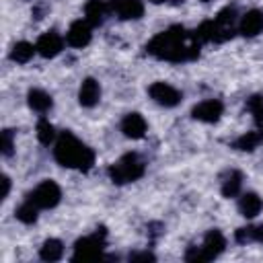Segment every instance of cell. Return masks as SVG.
Wrapping results in <instances>:
<instances>
[{
  "instance_id": "6da1fadb",
  "label": "cell",
  "mask_w": 263,
  "mask_h": 263,
  "mask_svg": "<svg viewBox=\"0 0 263 263\" xmlns=\"http://www.w3.org/2000/svg\"><path fill=\"white\" fill-rule=\"evenodd\" d=\"M148 53L168 60V62H185L199 55V41L189 35L183 27H171L162 33H158L148 45Z\"/></svg>"
},
{
  "instance_id": "7a4b0ae2",
  "label": "cell",
  "mask_w": 263,
  "mask_h": 263,
  "mask_svg": "<svg viewBox=\"0 0 263 263\" xmlns=\"http://www.w3.org/2000/svg\"><path fill=\"white\" fill-rule=\"evenodd\" d=\"M53 158L62 166L78 168V171H88L95 164V152L86 144H82L72 132H62L58 136Z\"/></svg>"
},
{
  "instance_id": "3957f363",
  "label": "cell",
  "mask_w": 263,
  "mask_h": 263,
  "mask_svg": "<svg viewBox=\"0 0 263 263\" xmlns=\"http://www.w3.org/2000/svg\"><path fill=\"white\" fill-rule=\"evenodd\" d=\"M142 175H144V162L138 158V154H132V152L123 154L117 162H113L109 166V177L117 185L138 181Z\"/></svg>"
},
{
  "instance_id": "277c9868",
  "label": "cell",
  "mask_w": 263,
  "mask_h": 263,
  "mask_svg": "<svg viewBox=\"0 0 263 263\" xmlns=\"http://www.w3.org/2000/svg\"><path fill=\"white\" fill-rule=\"evenodd\" d=\"M226 247V238L222 236L220 230H210L203 238V245L201 247H191L187 253H185V259L187 261H210V259H216Z\"/></svg>"
},
{
  "instance_id": "5b68a950",
  "label": "cell",
  "mask_w": 263,
  "mask_h": 263,
  "mask_svg": "<svg viewBox=\"0 0 263 263\" xmlns=\"http://www.w3.org/2000/svg\"><path fill=\"white\" fill-rule=\"evenodd\" d=\"M60 197H62V191L58 187L55 181L47 179V181H41L31 193H29V201L35 203L39 210H49L53 205L60 203Z\"/></svg>"
},
{
  "instance_id": "8992f818",
  "label": "cell",
  "mask_w": 263,
  "mask_h": 263,
  "mask_svg": "<svg viewBox=\"0 0 263 263\" xmlns=\"http://www.w3.org/2000/svg\"><path fill=\"white\" fill-rule=\"evenodd\" d=\"M105 247V230L101 228V232L97 230L92 236H84L80 240L74 242V255L72 259H97L101 257V251Z\"/></svg>"
},
{
  "instance_id": "52a82bcc",
  "label": "cell",
  "mask_w": 263,
  "mask_h": 263,
  "mask_svg": "<svg viewBox=\"0 0 263 263\" xmlns=\"http://www.w3.org/2000/svg\"><path fill=\"white\" fill-rule=\"evenodd\" d=\"M148 92H150V97H152L158 105H162V107H175V105H179L181 99H183V95H181L175 86H171V84H166V82H154V84H150Z\"/></svg>"
},
{
  "instance_id": "ba28073f",
  "label": "cell",
  "mask_w": 263,
  "mask_h": 263,
  "mask_svg": "<svg viewBox=\"0 0 263 263\" xmlns=\"http://www.w3.org/2000/svg\"><path fill=\"white\" fill-rule=\"evenodd\" d=\"M222 109H224V107H222L220 101H216V99H208V101H201L199 105H195L193 111H191V115H193V119H197V121L214 123V121L220 119Z\"/></svg>"
},
{
  "instance_id": "9c48e42d",
  "label": "cell",
  "mask_w": 263,
  "mask_h": 263,
  "mask_svg": "<svg viewBox=\"0 0 263 263\" xmlns=\"http://www.w3.org/2000/svg\"><path fill=\"white\" fill-rule=\"evenodd\" d=\"M35 47H37V53L39 55H43V58H55L62 51V47H64V39L55 31H47V33H43L37 39Z\"/></svg>"
},
{
  "instance_id": "30bf717a",
  "label": "cell",
  "mask_w": 263,
  "mask_h": 263,
  "mask_svg": "<svg viewBox=\"0 0 263 263\" xmlns=\"http://www.w3.org/2000/svg\"><path fill=\"white\" fill-rule=\"evenodd\" d=\"M109 4H111V10L119 14V18H125V21L140 18L144 14L142 0H109Z\"/></svg>"
},
{
  "instance_id": "8fae6325",
  "label": "cell",
  "mask_w": 263,
  "mask_h": 263,
  "mask_svg": "<svg viewBox=\"0 0 263 263\" xmlns=\"http://www.w3.org/2000/svg\"><path fill=\"white\" fill-rule=\"evenodd\" d=\"M66 41L72 47H84L90 41V25L86 21H74L66 33Z\"/></svg>"
},
{
  "instance_id": "7c38bea8",
  "label": "cell",
  "mask_w": 263,
  "mask_h": 263,
  "mask_svg": "<svg viewBox=\"0 0 263 263\" xmlns=\"http://www.w3.org/2000/svg\"><path fill=\"white\" fill-rule=\"evenodd\" d=\"M121 132L132 140H140L146 134V119L140 113H127L121 121Z\"/></svg>"
},
{
  "instance_id": "4fadbf2b",
  "label": "cell",
  "mask_w": 263,
  "mask_h": 263,
  "mask_svg": "<svg viewBox=\"0 0 263 263\" xmlns=\"http://www.w3.org/2000/svg\"><path fill=\"white\" fill-rule=\"evenodd\" d=\"M238 31L247 37H255L263 31V12L261 10H249L242 14L240 18V25H238Z\"/></svg>"
},
{
  "instance_id": "5bb4252c",
  "label": "cell",
  "mask_w": 263,
  "mask_h": 263,
  "mask_svg": "<svg viewBox=\"0 0 263 263\" xmlns=\"http://www.w3.org/2000/svg\"><path fill=\"white\" fill-rule=\"evenodd\" d=\"M101 99V86L95 78H86L82 84H80V90H78V101L82 107H95Z\"/></svg>"
},
{
  "instance_id": "9a60e30c",
  "label": "cell",
  "mask_w": 263,
  "mask_h": 263,
  "mask_svg": "<svg viewBox=\"0 0 263 263\" xmlns=\"http://www.w3.org/2000/svg\"><path fill=\"white\" fill-rule=\"evenodd\" d=\"M105 12H107V6H105L103 0H88L86 6H84V21L90 27H97V25L103 23Z\"/></svg>"
},
{
  "instance_id": "2e32d148",
  "label": "cell",
  "mask_w": 263,
  "mask_h": 263,
  "mask_svg": "<svg viewBox=\"0 0 263 263\" xmlns=\"http://www.w3.org/2000/svg\"><path fill=\"white\" fill-rule=\"evenodd\" d=\"M27 99H29V107L33 111H37V113H45L47 109H51V103H53L51 97L41 88H31Z\"/></svg>"
},
{
  "instance_id": "e0dca14e",
  "label": "cell",
  "mask_w": 263,
  "mask_h": 263,
  "mask_svg": "<svg viewBox=\"0 0 263 263\" xmlns=\"http://www.w3.org/2000/svg\"><path fill=\"white\" fill-rule=\"evenodd\" d=\"M261 208H263V201H261V197L257 193H245L240 197V201H238V210L247 218H255L261 212Z\"/></svg>"
},
{
  "instance_id": "ac0fdd59",
  "label": "cell",
  "mask_w": 263,
  "mask_h": 263,
  "mask_svg": "<svg viewBox=\"0 0 263 263\" xmlns=\"http://www.w3.org/2000/svg\"><path fill=\"white\" fill-rule=\"evenodd\" d=\"M35 51H37V47H35L33 43H29V41H18V43H14V47H12V51H10V60L16 62V64H27V62L33 58Z\"/></svg>"
},
{
  "instance_id": "d6986e66",
  "label": "cell",
  "mask_w": 263,
  "mask_h": 263,
  "mask_svg": "<svg viewBox=\"0 0 263 263\" xmlns=\"http://www.w3.org/2000/svg\"><path fill=\"white\" fill-rule=\"evenodd\" d=\"M62 255H64V245L58 238H47L39 251V257L43 261H58L62 259Z\"/></svg>"
},
{
  "instance_id": "ffe728a7",
  "label": "cell",
  "mask_w": 263,
  "mask_h": 263,
  "mask_svg": "<svg viewBox=\"0 0 263 263\" xmlns=\"http://www.w3.org/2000/svg\"><path fill=\"white\" fill-rule=\"evenodd\" d=\"M240 183H242L240 173H230V177H228V179L224 181V185H222V195H224V197H234V195H238Z\"/></svg>"
},
{
  "instance_id": "44dd1931",
  "label": "cell",
  "mask_w": 263,
  "mask_h": 263,
  "mask_svg": "<svg viewBox=\"0 0 263 263\" xmlns=\"http://www.w3.org/2000/svg\"><path fill=\"white\" fill-rule=\"evenodd\" d=\"M37 138L45 146L55 140V129H53V125L47 119H39V123H37Z\"/></svg>"
},
{
  "instance_id": "7402d4cb",
  "label": "cell",
  "mask_w": 263,
  "mask_h": 263,
  "mask_svg": "<svg viewBox=\"0 0 263 263\" xmlns=\"http://www.w3.org/2000/svg\"><path fill=\"white\" fill-rule=\"evenodd\" d=\"M37 205L35 203H31V201H27V203H23L18 210H16V218L23 222V224H33L35 220H37Z\"/></svg>"
},
{
  "instance_id": "603a6c76",
  "label": "cell",
  "mask_w": 263,
  "mask_h": 263,
  "mask_svg": "<svg viewBox=\"0 0 263 263\" xmlns=\"http://www.w3.org/2000/svg\"><path fill=\"white\" fill-rule=\"evenodd\" d=\"M261 140H263L261 134H257V132H249V134L240 136V138L234 142V146H236L238 150H253Z\"/></svg>"
},
{
  "instance_id": "cb8c5ba5",
  "label": "cell",
  "mask_w": 263,
  "mask_h": 263,
  "mask_svg": "<svg viewBox=\"0 0 263 263\" xmlns=\"http://www.w3.org/2000/svg\"><path fill=\"white\" fill-rule=\"evenodd\" d=\"M0 148H2V154H4V156H10V154H12V132H10V129H4V132H2Z\"/></svg>"
},
{
  "instance_id": "d4e9b609",
  "label": "cell",
  "mask_w": 263,
  "mask_h": 263,
  "mask_svg": "<svg viewBox=\"0 0 263 263\" xmlns=\"http://www.w3.org/2000/svg\"><path fill=\"white\" fill-rule=\"evenodd\" d=\"M251 238L263 242V226H251Z\"/></svg>"
},
{
  "instance_id": "484cf974",
  "label": "cell",
  "mask_w": 263,
  "mask_h": 263,
  "mask_svg": "<svg viewBox=\"0 0 263 263\" xmlns=\"http://www.w3.org/2000/svg\"><path fill=\"white\" fill-rule=\"evenodd\" d=\"M138 259L154 261V255H150V253H136V255H129V261H138Z\"/></svg>"
},
{
  "instance_id": "4316f807",
  "label": "cell",
  "mask_w": 263,
  "mask_h": 263,
  "mask_svg": "<svg viewBox=\"0 0 263 263\" xmlns=\"http://www.w3.org/2000/svg\"><path fill=\"white\" fill-rule=\"evenodd\" d=\"M2 185H4V189H2V197H8V191H10V179L4 175L2 177Z\"/></svg>"
},
{
  "instance_id": "83f0119b",
  "label": "cell",
  "mask_w": 263,
  "mask_h": 263,
  "mask_svg": "<svg viewBox=\"0 0 263 263\" xmlns=\"http://www.w3.org/2000/svg\"><path fill=\"white\" fill-rule=\"evenodd\" d=\"M150 2H154V4H162V2H166V0H150Z\"/></svg>"
},
{
  "instance_id": "f1b7e54d",
  "label": "cell",
  "mask_w": 263,
  "mask_h": 263,
  "mask_svg": "<svg viewBox=\"0 0 263 263\" xmlns=\"http://www.w3.org/2000/svg\"><path fill=\"white\" fill-rule=\"evenodd\" d=\"M201 2H210V0H201Z\"/></svg>"
}]
</instances>
